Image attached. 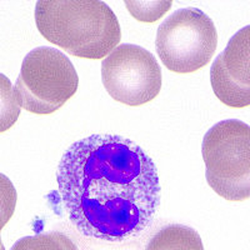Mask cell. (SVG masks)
I'll return each instance as SVG.
<instances>
[{
	"label": "cell",
	"instance_id": "cell-7",
	"mask_svg": "<svg viewBox=\"0 0 250 250\" xmlns=\"http://www.w3.org/2000/svg\"><path fill=\"white\" fill-rule=\"evenodd\" d=\"M210 83L216 98L225 105H250V25L236 31L214 60Z\"/></svg>",
	"mask_w": 250,
	"mask_h": 250
},
{
	"label": "cell",
	"instance_id": "cell-9",
	"mask_svg": "<svg viewBox=\"0 0 250 250\" xmlns=\"http://www.w3.org/2000/svg\"><path fill=\"white\" fill-rule=\"evenodd\" d=\"M10 250H78V247L64 233L50 231L24 236L15 242Z\"/></svg>",
	"mask_w": 250,
	"mask_h": 250
},
{
	"label": "cell",
	"instance_id": "cell-13",
	"mask_svg": "<svg viewBox=\"0 0 250 250\" xmlns=\"http://www.w3.org/2000/svg\"><path fill=\"white\" fill-rule=\"evenodd\" d=\"M0 250H5V248H4L3 245V242H1V238H0Z\"/></svg>",
	"mask_w": 250,
	"mask_h": 250
},
{
	"label": "cell",
	"instance_id": "cell-5",
	"mask_svg": "<svg viewBox=\"0 0 250 250\" xmlns=\"http://www.w3.org/2000/svg\"><path fill=\"white\" fill-rule=\"evenodd\" d=\"M218 45L213 20L198 8L174 12L158 28L156 53L169 70L188 74L209 64Z\"/></svg>",
	"mask_w": 250,
	"mask_h": 250
},
{
	"label": "cell",
	"instance_id": "cell-10",
	"mask_svg": "<svg viewBox=\"0 0 250 250\" xmlns=\"http://www.w3.org/2000/svg\"><path fill=\"white\" fill-rule=\"evenodd\" d=\"M20 108L12 83L0 73V133L9 130L17 123Z\"/></svg>",
	"mask_w": 250,
	"mask_h": 250
},
{
	"label": "cell",
	"instance_id": "cell-11",
	"mask_svg": "<svg viewBox=\"0 0 250 250\" xmlns=\"http://www.w3.org/2000/svg\"><path fill=\"white\" fill-rule=\"evenodd\" d=\"M17 205V190L12 180L0 173V230L8 224Z\"/></svg>",
	"mask_w": 250,
	"mask_h": 250
},
{
	"label": "cell",
	"instance_id": "cell-12",
	"mask_svg": "<svg viewBox=\"0 0 250 250\" xmlns=\"http://www.w3.org/2000/svg\"><path fill=\"white\" fill-rule=\"evenodd\" d=\"M129 12L142 21H155L163 14L168 12L171 1H158V3H142V1H126Z\"/></svg>",
	"mask_w": 250,
	"mask_h": 250
},
{
	"label": "cell",
	"instance_id": "cell-4",
	"mask_svg": "<svg viewBox=\"0 0 250 250\" xmlns=\"http://www.w3.org/2000/svg\"><path fill=\"white\" fill-rule=\"evenodd\" d=\"M78 84L77 70L66 55L39 46L24 58L14 90L21 108L46 115L62 108L77 93Z\"/></svg>",
	"mask_w": 250,
	"mask_h": 250
},
{
	"label": "cell",
	"instance_id": "cell-8",
	"mask_svg": "<svg viewBox=\"0 0 250 250\" xmlns=\"http://www.w3.org/2000/svg\"><path fill=\"white\" fill-rule=\"evenodd\" d=\"M145 250H204V247L193 228L170 224L154 234Z\"/></svg>",
	"mask_w": 250,
	"mask_h": 250
},
{
	"label": "cell",
	"instance_id": "cell-3",
	"mask_svg": "<svg viewBox=\"0 0 250 250\" xmlns=\"http://www.w3.org/2000/svg\"><path fill=\"white\" fill-rule=\"evenodd\" d=\"M208 184L230 202L250 198V126L238 119L213 125L202 145Z\"/></svg>",
	"mask_w": 250,
	"mask_h": 250
},
{
	"label": "cell",
	"instance_id": "cell-2",
	"mask_svg": "<svg viewBox=\"0 0 250 250\" xmlns=\"http://www.w3.org/2000/svg\"><path fill=\"white\" fill-rule=\"evenodd\" d=\"M35 23L48 42L85 59L106 57L122 38L113 10L97 0H40Z\"/></svg>",
	"mask_w": 250,
	"mask_h": 250
},
{
	"label": "cell",
	"instance_id": "cell-1",
	"mask_svg": "<svg viewBox=\"0 0 250 250\" xmlns=\"http://www.w3.org/2000/svg\"><path fill=\"white\" fill-rule=\"evenodd\" d=\"M57 180L70 222L88 238L125 242L148 229L159 209L153 159L119 135L94 134L71 144Z\"/></svg>",
	"mask_w": 250,
	"mask_h": 250
},
{
	"label": "cell",
	"instance_id": "cell-6",
	"mask_svg": "<svg viewBox=\"0 0 250 250\" xmlns=\"http://www.w3.org/2000/svg\"><path fill=\"white\" fill-rule=\"evenodd\" d=\"M103 85L111 98L139 106L156 98L162 89V69L150 51L122 44L103 60Z\"/></svg>",
	"mask_w": 250,
	"mask_h": 250
}]
</instances>
